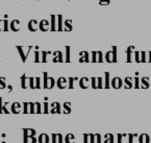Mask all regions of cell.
I'll return each instance as SVG.
<instances>
[{
	"mask_svg": "<svg viewBox=\"0 0 151 143\" xmlns=\"http://www.w3.org/2000/svg\"><path fill=\"white\" fill-rule=\"evenodd\" d=\"M64 108H65V110H66V113H70V103H66L64 105Z\"/></svg>",
	"mask_w": 151,
	"mask_h": 143,
	"instance_id": "17",
	"label": "cell"
},
{
	"mask_svg": "<svg viewBox=\"0 0 151 143\" xmlns=\"http://www.w3.org/2000/svg\"><path fill=\"white\" fill-rule=\"evenodd\" d=\"M45 110H44V113H48V110H47V107H48V103H45Z\"/></svg>",
	"mask_w": 151,
	"mask_h": 143,
	"instance_id": "27",
	"label": "cell"
},
{
	"mask_svg": "<svg viewBox=\"0 0 151 143\" xmlns=\"http://www.w3.org/2000/svg\"><path fill=\"white\" fill-rule=\"evenodd\" d=\"M40 29L42 31H46V30H48V28H49V23H48V21L47 20H42L41 21V23H40Z\"/></svg>",
	"mask_w": 151,
	"mask_h": 143,
	"instance_id": "5",
	"label": "cell"
},
{
	"mask_svg": "<svg viewBox=\"0 0 151 143\" xmlns=\"http://www.w3.org/2000/svg\"><path fill=\"white\" fill-rule=\"evenodd\" d=\"M74 140H75V138H74V136L72 134H68L66 136V138H65V142L66 143H74Z\"/></svg>",
	"mask_w": 151,
	"mask_h": 143,
	"instance_id": "8",
	"label": "cell"
},
{
	"mask_svg": "<svg viewBox=\"0 0 151 143\" xmlns=\"http://www.w3.org/2000/svg\"><path fill=\"white\" fill-rule=\"evenodd\" d=\"M20 21L19 20H13L11 23H9V28H11L12 31H19L20 30Z\"/></svg>",
	"mask_w": 151,
	"mask_h": 143,
	"instance_id": "2",
	"label": "cell"
},
{
	"mask_svg": "<svg viewBox=\"0 0 151 143\" xmlns=\"http://www.w3.org/2000/svg\"><path fill=\"white\" fill-rule=\"evenodd\" d=\"M6 88V84H5V77H0V90H3Z\"/></svg>",
	"mask_w": 151,
	"mask_h": 143,
	"instance_id": "12",
	"label": "cell"
},
{
	"mask_svg": "<svg viewBox=\"0 0 151 143\" xmlns=\"http://www.w3.org/2000/svg\"><path fill=\"white\" fill-rule=\"evenodd\" d=\"M21 87L23 88V89H26L27 88V85H26V76H25V74H23L22 76H21Z\"/></svg>",
	"mask_w": 151,
	"mask_h": 143,
	"instance_id": "9",
	"label": "cell"
},
{
	"mask_svg": "<svg viewBox=\"0 0 151 143\" xmlns=\"http://www.w3.org/2000/svg\"><path fill=\"white\" fill-rule=\"evenodd\" d=\"M38 56H39V53H38V52H36V62H39V58H38Z\"/></svg>",
	"mask_w": 151,
	"mask_h": 143,
	"instance_id": "28",
	"label": "cell"
},
{
	"mask_svg": "<svg viewBox=\"0 0 151 143\" xmlns=\"http://www.w3.org/2000/svg\"><path fill=\"white\" fill-rule=\"evenodd\" d=\"M9 105V103H4V105H3V107H2V111H3V113H4V114H9V110L6 109V105Z\"/></svg>",
	"mask_w": 151,
	"mask_h": 143,
	"instance_id": "16",
	"label": "cell"
},
{
	"mask_svg": "<svg viewBox=\"0 0 151 143\" xmlns=\"http://www.w3.org/2000/svg\"><path fill=\"white\" fill-rule=\"evenodd\" d=\"M23 133H26L27 135H30V136L36 135V131L32 130V129H23Z\"/></svg>",
	"mask_w": 151,
	"mask_h": 143,
	"instance_id": "10",
	"label": "cell"
},
{
	"mask_svg": "<svg viewBox=\"0 0 151 143\" xmlns=\"http://www.w3.org/2000/svg\"><path fill=\"white\" fill-rule=\"evenodd\" d=\"M58 143H63V136H62V134H58Z\"/></svg>",
	"mask_w": 151,
	"mask_h": 143,
	"instance_id": "23",
	"label": "cell"
},
{
	"mask_svg": "<svg viewBox=\"0 0 151 143\" xmlns=\"http://www.w3.org/2000/svg\"><path fill=\"white\" fill-rule=\"evenodd\" d=\"M2 24H3V21L1 20V18H0V31L3 30V27H2Z\"/></svg>",
	"mask_w": 151,
	"mask_h": 143,
	"instance_id": "26",
	"label": "cell"
},
{
	"mask_svg": "<svg viewBox=\"0 0 151 143\" xmlns=\"http://www.w3.org/2000/svg\"><path fill=\"white\" fill-rule=\"evenodd\" d=\"M52 17V30L55 29V16H51Z\"/></svg>",
	"mask_w": 151,
	"mask_h": 143,
	"instance_id": "19",
	"label": "cell"
},
{
	"mask_svg": "<svg viewBox=\"0 0 151 143\" xmlns=\"http://www.w3.org/2000/svg\"><path fill=\"white\" fill-rule=\"evenodd\" d=\"M38 22H37L36 20H31V21H29V23H28V29L30 31H36L37 29H38Z\"/></svg>",
	"mask_w": 151,
	"mask_h": 143,
	"instance_id": "4",
	"label": "cell"
},
{
	"mask_svg": "<svg viewBox=\"0 0 151 143\" xmlns=\"http://www.w3.org/2000/svg\"><path fill=\"white\" fill-rule=\"evenodd\" d=\"M38 141L39 143H49V136L47 134H41Z\"/></svg>",
	"mask_w": 151,
	"mask_h": 143,
	"instance_id": "6",
	"label": "cell"
},
{
	"mask_svg": "<svg viewBox=\"0 0 151 143\" xmlns=\"http://www.w3.org/2000/svg\"><path fill=\"white\" fill-rule=\"evenodd\" d=\"M28 105H29V103H23V113H24V114H27V113H29Z\"/></svg>",
	"mask_w": 151,
	"mask_h": 143,
	"instance_id": "14",
	"label": "cell"
},
{
	"mask_svg": "<svg viewBox=\"0 0 151 143\" xmlns=\"http://www.w3.org/2000/svg\"><path fill=\"white\" fill-rule=\"evenodd\" d=\"M23 143H37V139L35 136H30L24 133V139H23Z\"/></svg>",
	"mask_w": 151,
	"mask_h": 143,
	"instance_id": "3",
	"label": "cell"
},
{
	"mask_svg": "<svg viewBox=\"0 0 151 143\" xmlns=\"http://www.w3.org/2000/svg\"><path fill=\"white\" fill-rule=\"evenodd\" d=\"M9 23L7 19L3 20V31H9Z\"/></svg>",
	"mask_w": 151,
	"mask_h": 143,
	"instance_id": "13",
	"label": "cell"
},
{
	"mask_svg": "<svg viewBox=\"0 0 151 143\" xmlns=\"http://www.w3.org/2000/svg\"><path fill=\"white\" fill-rule=\"evenodd\" d=\"M66 86H67L66 78H64V77L58 78V87L60 88V89H64V88H66Z\"/></svg>",
	"mask_w": 151,
	"mask_h": 143,
	"instance_id": "7",
	"label": "cell"
},
{
	"mask_svg": "<svg viewBox=\"0 0 151 143\" xmlns=\"http://www.w3.org/2000/svg\"><path fill=\"white\" fill-rule=\"evenodd\" d=\"M17 49H18V51H19V53H20V56H21V58H22V61L23 62H25V54H24V52H23V47H21V46H17Z\"/></svg>",
	"mask_w": 151,
	"mask_h": 143,
	"instance_id": "11",
	"label": "cell"
},
{
	"mask_svg": "<svg viewBox=\"0 0 151 143\" xmlns=\"http://www.w3.org/2000/svg\"><path fill=\"white\" fill-rule=\"evenodd\" d=\"M67 62H69V47H67Z\"/></svg>",
	"mask_w": 151,
	"mask_h": 143,
	"instance_id": "24",
	"label": "cell"
},
{
	"mask_svg": "<svg viewBox=\"0 0 151 143\" xmlns=\"http://www.w3.org/2000/svg\"><path fill=\"white\" fill-rule=\"evenodd\" d=\"M36 105H37V113H38V114H40V113H41V103H37Z\"/></svg>",
	"mask_w": 151,
	"mask_h": 143,
	"instance_id": "20",
	"label": "cell"
},
{
	"mask_svg": "<svg viewBox=\"0 0 151 143\" xmlns=\"http://www.w3.org/2000/svg\"><path fill=\"white\" fill-rule=\"evenodd\" d=\"M2 97H0V114H2L3 111H2Z\"/></svg>",
	"mask_w": 151,
	"mask_h": 143,
	"instance_id": "22",
	"label": "cell"
},
{
	"mask_svg": "<svg viewBox=\"0 0 151 143\" xmlns=\"http://www.w3.org/2000/svg\"><path fill=\"white\" fill-rule=\"evenodd\" d=\"M33 79H35L33 77L29 78V87H30L31 89H35V88H36V87H35V85H33Z\"/></svg>",
	"mask_w": 151,
	"mask_h": 143,
	"instance_id": "18",
	"label": "cell"
},
{
	"mask_svg": "<svg viewBox=\"0 0 151 143\" xmlns=\"http://www.w3.org/2000/svg\"><path fill=\"white\" fill-rule=\"evenodd\" d=\"M56 138H58V134H53V135H52V143H58V141H56Z\"/></svg>",
	"mask_w": 151,
	"mask_h": 143,
	"instance_id": "21",
	"label": "cell"
},
{
	"mask_svg": "<svg viewBox=\"0 0 151 143\" xmlns=\"http://www.w3.org/2000/svg\"><path fill=\"white\" fill-rule=\"evenodd\" d=\"M11 112L13 113V114H15V115L20 114V113L22 112V107H21V103H18V101H16V103H12Z\"/></svg>",
	"mask_w": 151,
	"mask_h": 143,
	"instance_id": "1",
	"label": "cell"
},
{
	"mask_svg": "<svg viewBox=\"0 0 151 143\" xmlns=\"http://www.w3.org/2000/svg\"><path fill=\"white\" fill-rule=\"evenodd\" d=\"M36 88H38V89H39V88H40V78H37V86H36Z\"/></svg>",
	"mask_w": 151,
	"mask_h": 143,
	"instance_id": "25",
	"label": "cell"
},
{
	"mask_svg": "<svg viewBox=\"0 0 151 143\" xmlns=\"http://www.w3.org/2000/svg\"><path fill=\"white\" fill-rule=\"evenodd\" d=\"M35 105H36L33 103H29V109H30L29 110V113H31V114H33V113L36 112V111H35Z\"/></svg>",
	"mask_w": 151,
	"mask_h": 143,
	"instance_id": "15",
	"label": "cell"
}]
</instances>
